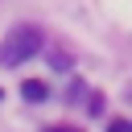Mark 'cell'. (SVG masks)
Wrapping results in <instances>:
<instances>
[{"label": "cell", "instance_id": "1", "mask_svg": "<svg viewBox=\"0 0 132 132\" xmlns=\"http://www.w3.org/2000/svg\"><path fill=\"white\" fill-rule=\"evenodd\" d=\"M41 50V29L37 25H12L0 41V66H21Z\"/></svg>", "mask_w": 132, "mask_h": 132}, {"label": "cell", "instance_id": "2", "mask_svg": "<svg viewBox=\"0 0 132 132\" xmlns=\"http://www.w3.org/2000/svg\"><path fill=\"white\" fill-rule=\"evenodd\" d=\"M21 95H25L29 103H41V99H45V82H41V78H29V82H21Z\"/></svg>", "mask_w": 132, "mask_h": 132}, {"label": "cell", "instance_id": "3", "mask_svg": "<svg viewBox=\"0 0 132 132\" xmlns=\"http://www.w3.org/2000/svg\"><path fill=\"white\" fill-rule=\"evenodd\" d=\"M107 132H132V124H124V120H111V128Z\"/></svg>", "mask_w": 132, "mask_h": 132}, {"label": "cell", "instance_id": "4", "mask_svg": "<svg viewBox=\"0 0 132 132\" xmlns=\"http://www.w3.org/2000/svg\"><path fill=\"white\" fill-rule=\"evenodd\" d=\"M45 132H74V128H45Z\"/></svg>", "mask_w": 132, "mask_h": 132}]
</instances>
